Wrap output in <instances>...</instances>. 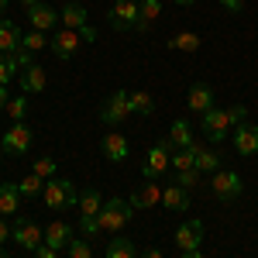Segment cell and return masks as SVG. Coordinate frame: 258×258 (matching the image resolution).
Instances as JSON below:
<instances>
[{
    "label": "cell",
    "instance_id": "obj_1",
    "mask_svg": "<svg viewBox=\"0 0 258 258\" xmlns=\"http://www.w3.org/2000/svg\"><path fill=\"white\" fill-rule=\"evenodd\" d=\"M200 117H203L200 120V131L217 145V141H224L241 120L248 117V107H244V103H234V107H210V110L200 114Z\"/></svg>",
    "mask_w": 258,
    "mask_h": 258
},
{
    "label": "cell",
    "instance_id": "obj_2",
    "mask_svg": "<svg viewBox=\"0 0 258 258\" xmlns=\"http://www.w3.org/2000/svg\"><path fill=\"white\" fill-rule=\"evenodd\" d=\"M131 217H135L131 200H124V197L103 200V210H100V231H103V234H120V227H127Z\"/></svg>",
    "mask_w": 258,
    "mask_h": 258
},
{
    "label": "cell",
    "instance_id": "obj_3",
    "mask_svg": "<svg viewBox=\"0 0 258 258\" xmlns=\"http://www.w3.org/2000/svg\"><path fill=\"white\" fill-rule=\"evenodd\" d=\"M41 200H45V207L48 210H66V207H80V189H76V182H69V179H48L45 182V189H41Z\"/></svg>",
    "mask_w": 258,
    "mask_h": 258
},
{
    "label": "cell",
    "instance_id": "obj_4",
    "mask_svg": "<svg viewBox=\"0 0 258 258\" xmlns=\"http://www.w3.org/2000/svg\"><path fill=\"white\" fill-rule=\"evenodd\" d=\"M100 210H103V197H100L97 186L83 189L80 193V231L86 238L100 234Z\"/></svg>",
    "mask_w": 258,
    "mask_h": 258
},
{
    "label": "cell",
    "instance_id": "obj_5",
    "mask_svg": "<svg viewBox=\"0 0 258 258\" xmlns=\"http://www.w3.org/2000/svg\"><path fill=\"white\" fill-rule=\"evenodd\" d=\"M172 152H176V145H172L169 135H165V138H162L159 145L145 155V162H141V176L152 179V182H159V179L169 172V155H172Z\"/></svg>",
    "mask_w": 258,
    "mask_h": 258
},
{
    "label": "cell",
    "instance_id": "obj_6",
    "mask_svg": "<svg viewBox=\"0 0 258 258\" xmlns=\"http://www.w3.org/2000/svg\"><path fill=\"white\" fill-rule=\"evenodd\" d=\"M127 117H131V93L127 90H117V93H110L100 103V120L107 127H120Z\"/></svg>",
    "mask_w": 258,
    "mask_h": 258
},
{
    "label": "cell",
    "instance_id": "obj_7",
    "mask_svg": "<svg viewBox=\"0 0 258 258\" xmlns=\"http://www.w3.org/2000/svg\"><path fill=\"white\" fill-rule=\"evenodd\" d=\"M59 21H62V28H73V31H80L83 35V41H97V28L86 21V7L83 4H76V0H69L66 7L59 11Z\"/></svg>",
    "mask_w": 258,
    "mask_h": 258
},
{
    "label": "cell",
    "instance_id": "obj_8",
    "mask_svg": "<svg viewBox=\"0 0 258 258\" xmlns=\"http://www.w3.org/2000/svg\"><path fill=\"white\" fill-rule=\"evenodd\" d=\"M210 189H214V197L224 200V203H231V200H238L244 193V182L234 169H217L214 179H210Z\"/></svg>",
    "mask_w": 258,
    "mask_h": 258
},
{
    "label": "cell",
    "instance_id": "obj_9",
    "mask_svg": "<svg viewBox=\"0 0 258 258\" xmlns=\"http://www.w3.org/2000/svg\"><path fill=\"white\" fill-rule=\"evenodd\" d=\"M11 238L18 241V248H24V251H35L38 244H45V227H38L35 220H28V217H14Z\"/></svg>",
    "mask_w": 258,
    "mask_h": 258
},
{
    "label": "cell",
    "instance_id": "obj_10",
    "mask_svg": "<svg viewBox=\"0 0 258 258\" xmlns=\"http://www.w3.org/2000/svg\"><path fill=\"white\" fill-rule=\"evenodd\" d=\"M0 148L7 155H28V148H31V127L24 120L11 124V131H4V138H0Z\"/></svg>",
    "mask_w": 258,
    "mask_h": 258
},
{
    "label": "cell",
    "instance_id": "obj_11",
    "mask_svg": "<svg viewBox=\"0 0 258 258\" xmlns=\"http://www.w3.org/2000/svg\"><path fill=\"white\" fill-rule=\"evenodd\" d=\"M107 21H110L114 31H135V24H138V4L135 0H117L107 11Z\"/></svg>",
    "mask_w": 258,
    "mask_h": 258
},
{
    "label": "cell",
    "instance_id": "obj_12",
    "mask_svg": "<svg viewBox=\"0 0 258 258\" xmlns=\"http://www.w3.org/2000/svg\"><path fill=\"white\" fill-rule=\"evenodd\" d=\"M80 45H83L80 31H73V28H59V31L52 35V45H48V48L55 52V59L66 62V59H73V55L80 52Z\"/></svg>",
    "mask_w": 258,
    "mask_h": 258
},
{
    "label": "cell",
    "instance_id": "obj_13",
    "mask_svg": "<svg viewBox=\"0 0 258 258\" xmlns=\"http://www.w3.org/2000/svg\"><path fill=\"white\" fill-rule=\"evenodd\" d=\"M21 38H24V31H21L18 24L0 18V55H21V52H24Z\"/></svg>",
    "mask_w": 258,
    "mask_h": 258
},
{
    "label": "cell",
    "instance_id": "obj_14",
    "mask_svg": "<svg viewBox=\"0 0 258 258\" xmlns=\"http://www.w3.org/2000/svg\"><path fill=\"white\" fill-rule=\"evenodd\" d=\"M100 152H103V159H107V162H124V159H127V152H131V145H127V138H124L120 131H107L103 141H100Z\"/></svg>",
    "mask_w": 258,
    "mask_h": 258
},
{
    "label": "cell",
    "instance_id": "obj_15",
    "mask_svg": "<svg viewBox=\"0 0 258 258\" xmlns=\"http://www.w3.org/2000/svg\"><path fill=\"white\" fill-rule=\"evenodd\" d=\"M203 244V220H186L176 231V248L179 251H197Z\"/></svg>",
    "mask_w": 258,
    "mask_h": 258
},
{
    "label": "cell",
    "instance_id": "obj_16",
    "mask_svg": "<svg viewBox=\"0 0 258 258\" xmlns=\"http://www.w3.org/2000/svg\"><path fill=\"white\" fill-rule=\"evenodd\" d=\"M127 200H131L135 210H152V207H159V203H162V186H159V182H152V179H145V186H138Z\"/></svg>",
    "mask_w": 258,
    "mask_h": 258
},
{
    "label": "cell",
    "instance_id": "obj_17",
    "mask_svg": "<svg viewBox=\"0 0 258 258\" xmlns=\"http://www.w3.org/2000/svg\"><path fill=\"white\" fill-rule=\"evenodd\" d=\"M186 107H189L193 114H207L210 107H217V103H214V90H210L207 83H193L189 93H186Z\"/></svg>",
    "mask_w": 258,
    "mask_h": 258
},
{
    "label": "cell",
    "instance_id": "obj_18",
    "mask_svg": "<svg viewBox=\"0 0 258 258\" xmlns=\"http://www.w3.org/2000/svg\"><path fill=\"white\" fill-rule=\"evenodd\" d=\"M234 148H238V155H255L258 152V127L255 124L241 120L238 127H234Z\"/></svg>",
    "mask_w": 258,
    "mask_h": 258
},
{
    "label": "cell",
    "instance_id": "obj_19",
    "mask_svg": "<svg viewBox=\"0 0 258 258\" xmlns=\"http://www.w3.org/2000/svg\"><path fill=\"white\" fill-rule=\"evenodd\" d=\"M28 21H31V28H35V31H52V28L59 24V11H55V7H48V4L41 0V4H35V7L28 11Z\"/></svg>",
    "mask_w": 258,
    "mask_h": 258
},
{
    "label": "cell",
    "instance_id": "obj_20",
    "mask_svg": "<svg viewBox=\"0 0 258 258\" xmlns=\"http://www.w3.org/2000/svg\"><path fill=\"white\" fill-rule=\"evenodd\" d=\"M69 241H73V227H69L66 220H52V224L45 227V244H48V248L66 251V248H69Z\"/></svg>",
    "mask_w": 258,
    "mask_h": 258
},
{
    "label": "cell",
    "instance_id": "obj_21",
    "mask_svg": "<svg viewBox=\"0 0 258 258\" xmlns=\"http://www.w3.org/2000/svg\"><path fill=\"white\" fill-rule=\"evenodd\" d=\"M162 207L172 210V214H182V210L189 207V189H182V186H176V182L162 186Z\"/></svg>",
    "mask_w": 258,
    "mask_h": 258
},
{
    "label": "cell",
    "instance_id": "obj_22",
    "mask_svg": "<svg viewBox=\"0 0 258 258\" xmlns=\"http://www.w3.org/2000/svg\"><path fill=\"white\" fill-rule=\"evenodd\" d=\"M18 83H21V90H24V93H41L48 80H45V69H41V66H28V69H21Z\"/></svg>",
    "mask_w": 258,
    "mask_h": 258
},
{
    "label": "cell",
    "instance_id": "obj_23",
    "mask_svg": "<svg viewBox=\"0 0 258 258\" xmlns=\"http://www.w3.org/2000/svg\"><path fill=\"white\" fill-rule=\"evenodd\" d=\"M159 18H162V0H141V4H138V24H135V31H148Z\"/></svg>",
    "mask_w": 258,
    "mask_h": 258
},
{
    "label": "cell",
    "instance_id": "obj_24",
    "mask_svg": "<svg viewBox=\"0 0 258 258\" xmlns=\"http://www.w3.org/2000/svg\"><path fill=\"white\" fill-rule=\"evenodd\" d=\"M21 189H18V182H0V214H18V207H21Z\"/></svg>",
    "mask_w": 258,
    "mask_h": 258
},
{
    "label": "cell",
    "instance_id": "obj_25",
    "mask_svg": "<svg viewBox=\"0 0 258 258\" xmlns=\"http://www.w3.org/2000/svg\"><path fill=\"white\" fill-rule=\"evenodd\" d=\"M169 169L172 172H186V169H197V141L189 148H176L169 155Z\"/></svg>",
    "mask_w": 258,
    "mask_h": 258
},
{
    "label": "cell",
    "instance_id": "obj_26",
    "mask_svg": "<svg viewBox=\"0 0 258 258\" xmlns=\"http://www.w3.org/2000/svg\"><path fill=\"white\" fill-rule=\"evenodd\" d=\"M169 141H172L176 148H189V145H193V127H189V120H182V117L172 120V127H169Z\"/></svg>",
    "mask_w": 258,
    "mask_h": 258
},
{
    "label": "cell",
    "instance_id": "obj_27",
    "mask_svg": "<svg viewBox=\"0 0 258 258\" xmlns=\"http://www.w3.org/2000/svg\"><path fill=\"white\" fill-rule=\"evenodd\" d=\"M220 159H224L220 152L203 148V145L197 141V169H200V172H217V169H220Z\"/></svg>",
    "mask_w": 258,
    "mask_h": 258
},
{
    "label": "cell",
    "instance_id": "obj_28",
    "mask_svg": "<svg viewBox=\"0 0 258 258\" xmlns=\"http://www.w3.org/2000/svg\"><path fill=\"white\" fill-rule=\"evenodd\" d=\"M200 45H203V41H200L197 31H176V35L169 38V48H176V52H197Z\"/></svg>",
    "mask_w": 258,
    "mask_h": 258
},
{
    "label": "cell",
    "instance_id": "obj_29",
    "mask_svg": "<svg viewBox=\"0 0 258 258\" xmlns=\"http://www.w3.org/2000/svg\"><path fill=\"white\" fill-rule=\"evenodd\" d=\"M131 114H138V117H152V114H155V100H152V93L135 90V93H131Z\"/></svg>",
    "mask_w": 258,
    "mask_h": 258
},
{
    "label": "cell",
    "instance_id": "obj_30",
    "mask_svg": "<svg viewBox=\"0 0 258 258\" xmlns=\"http://www.w3.org/2000/svg\"><path fill=\"white\" fill-rule=\"evenodd\" d=\"M107 258H138V248H135V241H127V238H114L107 244Z\"/></svg>",
    "mask_w": 258,
    "mask_h": 258
},
{
    "label": "cell",
    "instance_id": "obj_31",
    "mask_svg": "<svg viewBox=\"0 0 258 258\" xmlns=\"http://www.w3.org/2000/svg\"><path fill=\"white\" fill-rule=\"evenodd\" d=\"M18 73H21L18 55H0V86H7L11 80H18Z\"/></svg>",
    "mask_w": 258,
    "mask_h": 258
},
{
    "label": "cell",
    "instance_id": "obj_32",
    "mask_svg": "<svg viewBox=\"0 0 258 258\" xmlns=\"http://www.w3.org/2000/svg\"><path fill=\"white\" fill-rule=\"evenodd\" d=\"M18 189H21V197H24V200H28V197H38L41 189H45V179L31 172V176H24V179L18 182Z\"/></svg>",
    "mask_w": 258,
    "mask_h": 258
},
{
    "label": "cell",
    "instance_id": "obj_33",
    "mask_svg": "<svg viewBox=\"0 0 258 258\" xmlns=\"http://www.w3.org/2000/svg\"><path fill=\"white\" fill-rule=\"evenodd\" d=\"M21 45H24V48H28L31 55H35V52H41V48H48L52 41L45 38V31H35V28H31V31H28V35L21 38Z\"/></svg>",
    "mask_w": 258,
    "mask_h": 258
},
{
    "label": "cell",
    "instance_id": "obj_34",
    "mask_svg": "<svg viewBox=\"0 0 258 258\" xmlns=\"http://www.w3.org/2000/svg\"><path fill=\"white\" fill-rule=\"evenodd\" d=\"M7 114H11V120L18 124V120L28 117V97H14V100H7Z\"/></svg>",
    "mask_w": 258,
    "mask_h": 258
},
{
    "label": "cell",
    "instance_id": "obj_35",
    "mask_svg": "<svg viewBox=\"0 0 258 258\" xmlns=\"http://www.w3.org/2000/svg\"><path fill=\"white\" fill-rule=\"evenodd\" d=\"M200 179H203V172L200 169H186V172H176V186H182V189H193V186H200Z\"/></svg>",
    "mask_w": 258,
    "mask_h": 258
},
{
    "label": "cell",
    "instance_id": "obj_36",
    "mask_svg": "<svg viewBox=\"0 0 258 258\" xmlns=\"http://www.w3.org/2000/svg\"><path fill=\"white\" fill-rule=\"evenodd\" d=\"M55 169H59V165H55V159H35V169H31V172L48 182V179H55Z\"/></svg>",
    "mask_w": 258,
    "mask_h": 258
},
{
    "label": "cell",
    "instance_id": "obj_37",
    "mask_svg": "<svg viewBox=\"0 0 258 258\" xmlns=\"http://www.w3.org/2000/svg\"><path fill=\"white\" fill-rule=\"evenodd\" d=\"M66 255L69 258H93V248H90V244H86V241H69V248H66Z\"/></svg>",
    "mask_w": 258,
    "mask_h": 258
},
{
    "label": "cell",
    "instance_id": "obj_38",
    "mask_svg": "<svg viewBox=\"0 0 258 258\" xmlns=\"http://www.w3.org/2000/svg\"><path fill=\"white\" fill-rule=\"evenodd\" d=\"M224 11H231V14H241L244 11V0H217Z\"/></svg>",
    "mask_w": 258,
    "mask_h": 258
},
{
    "label": "cell",
    "instance_id": "obj_39",
    "mask_svg": "<svg viewBox=\"0 0 258 258\" xmlns=\"http://www.w3.org/2000/svg\"><path fill=\"white\" fill-rule=\"evenodd\" d=\"M31 255H35V258H59V251H55V248H48V244H38Z\"/></svg>",
    "mask_w": 258,
    "mask_h": 258
},
{
    "label": "cell",
    "instance_id": "obj_40",
    "mask_svg": "<svg viewBox=\"0 0 258 258\" xmlns=\"http://www.w3.org/2000/svg\"><path fill=\"white\" fill-rule=\"evenodd\" d=\"M4 241H11V224L0 217V244H4Z\"/></svg>",
    "mask_w": 258,
    "mask_h": 258
},
{
    "label": "cell",
    "instance_id": "obj_41",
    "mask_svg": "<svg viewBox=\"0 0 258 258\" xmlns=\"http://www.w3.org/2000/svg\"><path fill=\"white\" fill-rule=\"evenodd\" d=\"M138 258H162V251H159V248H145Z\"/></svg>",
    "mask_w": 258,
    "mask_h": 258
},
{
    "label": "cell",
    "instance_id": "obj_42",
    "mask_svg": "<svg viewBox=\"0 0 258 258\" xmlns=\"http://www.w3.org/2000/svg\"><path fill=\"white\" fill-rule=\"evenodd\" d=\"M0 110H7V86H0Z\"/></svg>",
    "mask_w": 258,
    "mask_h": 258
},
{
    "label": "cell",
    "instance_id": "obj_43",
    "mask_svg": "<svg viewBox=\"0 0 258 258\" xmlns=\"http://www.w3.org/2000/svg\"><path fill=\"white\" fill-rule=\"evenodd\" d=\"M182 258H203V251H200V248L197 251H182Z\"/></svg>",
    "mask_w": 258,
    "mask_h": 258
},
{
    "label": "cell",
    "instance_id": "obj_44",
    "mask_svg": "<svg viewBox=\"0 0 258 258\" xmlns=\"http://www.w3.org/2000/svg\"><path fill=\"white\" fill-rule=\"evenodd\" d=\"M172 4H179V7H193L197 0H172Z\"/></svg>",
    "mask_w": 258,
    "mask_h": 258
},
{
    "label": "cell",
    "instance_id": "obj_45",
    "mask_svg": "<svg viewBox=\"0 0 258 258\" xmlns=\"http://www.w3.org/2000/svg\"><path fill=\"white\" fill-rule=\"evenodd\" d=\"M21 4H24V7L31 11V7H35V4H41V0H21Z\"/></svg>",
    "mask_w": 258,
    "mask_h": 258
},
{
    "label": "cell",
    "instance_id": "obj_46",
    "mask_svg": "<svg viewBox=\"0 0 258 258\" xmlns=\"http://www.w3.org/2000/svg\"><path fill=\"white\" fill-rule=\"evenodd\" d=\"M7 4H11V0H0V18H4V11H7Z\"/></svg>",
    "mask_w": 258,
    "mask_h": 258
},
{
    "label": "cell",
    "instance_id": "obj_47",
    "mask_svg": "<svg viewBox=\"0 0 258 258\" xmlns=\"http://www.w3.org/2000/svg\"><path fill=\"white\" fill-rule=\"evenodd\" d=\"M0 258H7V255H4V251H0Z\"/></svg>",
    "mask_w": 258,
    "mask_h": 258
},
{
    "label": "cell",
    "instance_id": "obj_48",
    "mask_svg": "<svg viewBox=\"0 0 258 258\" xmlns=\"http://www.w3.org/2000/svg\"><path fill=\"white\" fill-rule=\"evenodd\" d=\"M0 155H4V148H0Z\"/></svg>",
    "mask_w": 258,
    "mask_h": 258
},
{
    "label": "cell",
    "instance_id": "obj_49",
    "mask_svg": "<svg viewBox=\"0 0 258 258\" xmlns=\"http://www.w3.org/2000/svg\"><path fill=\"white\" fill-rule=\"evenodd\" d=\"M135 4H141V0H135Z\"/></svg>",
    "mask_w": 258,
    "mask_h": 258
}]
</instances>
